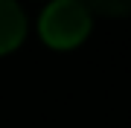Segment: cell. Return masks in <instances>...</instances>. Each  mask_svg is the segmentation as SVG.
I'll return each instance as SVG.
<instances>
[{"label": "cell", "mask_w": 131, "mask_h": 128, "mask_svg": "<svg viewBox=\"0 0 131 128\" xmlns=\"http://www.w3.org/2000/svg\"><path fill=\"white\" fill-rule=\"evenodd\" d=\"M88 12L105 15V18H125L131 15V0H82Z\"/></svg>", "instance_id": "3"}, {"label": "cell", "mask_w": 131, "mask_h": 128, "mask_svg": "<svg viewBox=\"0 0 131 128\" xmlns=\"http://www.w3.org/2000/svg\"><path fill=\"white\" fill-rule=\"evenodd\" d=\"M26 35V15L15 0H0V55L12 52Z\"/></svg>", "instance_id": "2"}, {"label": "cell", "mask_w": 131, "mask_h": 128, "mask_svg": "<svg viewBox=\"0 0 131 128\" xmlns=\"http://www.w3.org/2000/svg\"><path fill=\"white\" fill-rule=\"evenodd\" d=\"M38 29H41V38L50 47L70 50L88 38L90 12L82 0H52L38 20Z\"/></svg>", "instance_id": "1"}]
</instances>
